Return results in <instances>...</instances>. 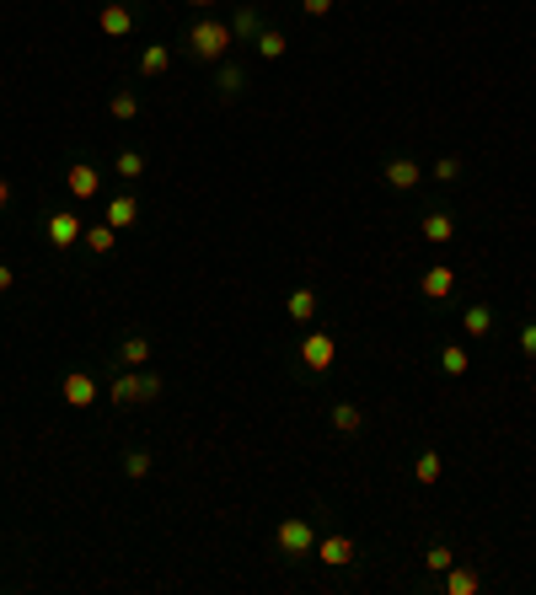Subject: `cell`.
<instances>
[{"label":"cell","mask_w":536,"mask_h":595,"mask_svg":"<svg viewBox=\"0 0 536 595\" xmlns=\"http://www.w3.org/2000/svg\"><path fill=\"white\" fill-rule=\"evenodd\" d=\"M166 70H172V48H166V43H145V48H140V75L156 81V75H166Z\"/></svg>","instance_id":"15"},{"label":"cell","mask_w":536,"mask_h":595,"mask_svg":"<svg viewBox=\"0 0 536 595\" xmlns=\"http://www.w3.org/2000/svg\"><path fill=\"white\" fill-rule=\"evenodd\" d=\"M435 177H440V183H456V177H462V161H456V156H440V161H435Z\"/></svg>","instance_id":"30"},{"label":"cell","mask_w":536,"mask_h":595,"mask_svg":"<svg viewBox=\"0 0 536 595\" xmlns=\"http://www.w3.org/2000/svg\"><path fill=\"white\" fill-rule=\"evenodd\" d=\"M440 591H446V595H478V591H483V574H478V569H467V564H451V569L440 574Z\"/></svg>","instance_id":"10"},{"label":"cell","mask_w":536,"mask_h":595,"mask_svg":"<svg viewBox=\"0 0 536 595\" xmlns=\"http://www.w3.org/2000/svg\"><path fill=\"white\" fill-rule=\"evenodd\" d=\"M419 290H424V301H446V295L456 290V274H451L446 263H435V268H424V279H419Z\"/></svg>","instance_id":"14"},{"label":"cell","mask_w":536,"mask_h":595,"mask_svg":"<svg viewBox=\"0 0 536 595\" xmlns=\"http://www.w3.org/2000/svg\"><path fill=\"white\" fill-rule=\"evenodd\" d=\"M242 86H247V70H242L236 59H220V75H215L220 102H236V97H242Z\"/></svg>","instance_id":"12"},{"label":"cell","mask_w":536,"mask_h":595,"mask_svg":"<svg viewBox=\"0 0 536 595\" xmlns=\"http://www.w3.org/2000/svg\"><path fill=\"white\" fill-rule=\"evenodd\" d=\"M440 370H446L451 381H462V376L472 370V354H467V344H440Z\"/></svg>","instance_id":"17"},{"label":"cell","mask_w":536,"mask_h":595,"mask_svg":"<svg viewBox=\"0 0 536 595\" xmlns=\"http://www.w3.org/2000/svg\"><path fill=\"white\" fill-rule=\"evenodd\" d=\"M328 419H333V429H338V435H349V440L365 429V413H360L354 403H333V413H328Z\"/></svg>","instance_id":"19"},{"label":"cell","mask_w":536,"mask_h":595,"mask_svg":"<svg viewBox=\"0 0 536 595\" xmlns=\"http://www.w3.org/2000/svg\"><path fill=\"white\" fill-rule=\"evenodd\" d=\"M97 177H102V172H97L91 161H75V166L64 172V188H70V199H97Z\"/></svg>","instance_id":"11"},{"label":"cell","mask_w":536,"mask_h":595,"mask_svg":"<svg viewBox=\"0 0 536 595\" xmlns=\"http://www.w3.org/2000/svg\"><path fill=\"white\" fill-rule=\"evenodd\" d=\"M252 48H258V59H285V48H290V38H285L279 27H263V32L252 38Z\"/></svg>","instance_id":"20"},{"label":"cell","mask_w":536,"mask_h":595,"mask_svg":"<svg viewBox=\"0 0 536 595\" xmlns=\"http://www.w3.org/2000/svg\"><path fill=\"white\" fill-rule=\"evenodd\" d=\"M317 564H328V569H344V564H354V537H344V531L322 537V542H317Z\"/></svg>","instance_id":"9"},{"label":"cell","mask_w":536,"mask_h":595,"mask_svg":"<svg viewBox=\"0 0 536 595\" xmlns=\"http://www.w3.org/2000/svg\"><path fill=\"white\" fill-rule=\"evenodd\" d=\"M113 172H118L123 183H140V177H145V156H140V150H118V156H113Z\"/></svg>","instance_id":"23"},{"label":"cell","mask_w":536,"mask_h":595,"mask_svg":"<svg viewBox=\"0 0 536 595\" xmlns=\"http://www.w3.org/2000/svg\"><path fill=\"white\" fill-rule=\"evenodd\" d=\"M0 290H11V263H0Z\"/></svg>","instance_id":"33"},{"label":"cell","mask_w":536,"mask_h":595,"mask_svg":"<svg viewBox=\"0 0 536 595\" xmlns=\"http://www.w3.org/2000/svg\"><path fill=\"white\" fill-rule=\"evenodd\" d=\"M231 43H236V32H231V21H220V16H199V21L183 32V48H188L193 59H204V64H220V59L231 54Z\"/></svg>","instance_id":"1"},{"label":"cell","mask_w":536,"mask_h":595,"mask_svg":"<svg viewBox=\"0 0 536 595\" xmlns=\"http://www.w3.org/2000/svg\"><path fill=\"white\" fill-rule=\"evenodd\" d=\"M107 113H113L118 123H134V118H140V97H134V91H113V102H107Z\"/></svg>","instance_id":"25"},{"label":"cell","mask_w":536,"mask_h":595,"mask_svg":"<svg viewBox=\"0 0 536 595\" xmlns=\"http://www.w3.org/2000/svg\"><path fill=\"white\" fill-rule=\"evenodd\" d=\"M462 333H467V338H489V333H494V311H489V306H467V311H462Z\"/></svg>","instance_id":"22"},{"label":"cell","mask_w":536,"mask_h":595,"mask_svg":"<svg viewBox=\"0 0 536 595\" xmlns=\"http://www.w3.org/2000/svg\"><path fill=\"white\" fill-rule=\"evenodd\" d=\"M333 5H338V0H301V11H306V16H328Z\"/></svg>","instance_id":"32"},{"label":"cell","mask_w":536,"mask_h":595,"mask_svg":"<svg viewBox=\"0 0 536 595\" xmlns=\"http://www.w3.org/2000/svg\"><path fill=\"white\" fill-rule=\"evenodd\" d=\"M317 290H290V301H285V311H290V322H311L317 317Z\"/></svg>","instance_id":"21"},{"label":"cell","mask_w":536,"mask_h":595,"mask_svg":"<svg viewBox=\"0 0 536 595\" xmlns=\"http://www.w3.org/2000/svg\"><path fill=\"white\" fill-rule=\"evenodd\" d=\"M451 564H456V553H451V548H446V542H430V553H424V569H430V574H435V580H440V574H446V569H451Z\"/></svg>","instance_id":"28"},{"label":"cell","mask_w":536,"mask_h":595,"mask_svg":"<svg viewBox=\"0 0 536 595\" xmlns=\"http://www.w3.org/2000/svg\"><path fill=\"white\" fill-rule=\"evenodd\" d=\"M113 231H129L134 220H140V199L134 193H118V199H107V215H102Z\"/></svg>","instance_id":"13"},{"label":"cell","mask_w":536,"mask_h":595,"mask_svg":"<svg viewBox=\"0 0 536 595\" xmlns=\"http://www.w3.org/2000/svg\"><path fill=\"white\" fill-rule=\"evenodd\" d=\"M97 27H102L107 38H129V32H134V5H129V0H107V5L97 11Z\"/></svg>","instance_id":"6"},{"label":"cell","mask_w":536,"mask_h":595,"mask_svg":"<svg viewBox=\"0 0 536 595\" xmlns=\"http://www.w3.org/2000/svg\"><path fill=\"white\" fill-rule=\"evenodd\" d=\"M381 177H387V188H397V193H408V188H419V177H424V166H419V161H408V156H392V161L381 166Z\"/></svg>","instance_id":"7"},{"label":"cell","mask_w":536,"mask_h":595,"mask_svg":"<svg viewBox=\"0 0 536 595\" xmlns=\"http://www.w3.org/2000/svg\"><path fill=\"white\" fill-rule=\"evenodd\" d=\"M5 204H11V183L0 177V209H5Z\"/></svg>","instance_id":"34"},{"label":"cell","mask_w":536,"mask_h":595,"mask_svg":"<svg viewBox=\"0 0 536 595\" xmlns=\"http://www.w3.org/2000/svg\"><path fill=\"white\" fill-rule=\"evenodd\" d=\"M413 478H419L424 489H435V483H440V451H419V462H413Z\"/></svg>","instance_id":"27"},{"label":"cell","mask_w":536,"mask_h":595,"mask_svg":"<svg viewBox=\"0 0 536 595\" xmlns=\"http://www.w3.org/2000/svg\"><path fill=\"white\" fill-rule=\"evenodd\" d=\"M43 236L54 242V252H70V247L86 236V225H81V215H70V209H54V215L43 220Z\"/></svg>","instance_id":"4"},{"label":"cell","mask_w":536,"mask_h":595,"mask_svg":"<svg viewBox=\"0 0 536 595\" xmlns=\"http://www.w3.org/2000/svg\"><path fill=\"white\" fill-rule=\"evenodd\" d=\"M188 5H199V11H209V5H215V0H188Z\"/></svg>","instance_id":"35"},{"label":"cell","mask_w":536,"mask_h":595,"mask_svg":"<svg viewBox=\"0 0 536 595\" xmlns=\"http://www.w3.org/2000/svg\"><path fill=\"white\" fill-rule=\"evenodd\" d=\"M145 360H150V338H140V333H134V338H123V344H118V365H145Z\"/></svg>","instance_id":"26"},{"label":"cell","mask_w":536,"mask_h":595,"mask_svg":"<svg viewBox=\"0 0 536 595\" xmlns=\"http://www.w3.org/2000/svg\"><path fill=\"white\" fill-rule=\"evenodd\" d=\"M59 392H64V403H70V408H91V403H97V376L70 370V376L59 381Z\"/></svg>","instance_id":"8"},{"label":"cell","mask_w":536,"mask_h":595,"mask_svg":"<svg viewBox=\"0 0 536 595\" xmlns=\"http://www.w3.org/2000/svg\"><path fill=\"white\" fill-rule=\"evenodd\" d=\"M333 360H338V344H333L328 333H306V338H301V365H306L311 376L333 370Z\"/></svg>","instance_id":"5"},{"label":"cell","mask_w":536,"mask_h":595,"mask_svg":"<svg viewBox=\"0 0 536 595\" xmlns=\"http://www.w3.org/2000/svg\"><path fill=\"white\" fill-rule=\"evenodd\" d=\"M419 231H424V242H435V247H446V242L456 236V220H451L446 209H430V215L419 220Z\"/></svg>","instance_id":"16"},{"label":"cell","mask_w":536,"mask_h":595,"mask_svg":"<svg viewBox=\"0 0 536 595\" xmlns=\"http://www.w3.org/2000/svg\"><path fill=\"white\" fill-rule=\"evenodd\" d=\"M107 397H113L118 408H134V403H156V397H161V376H156V370H145V365H123V370L113 376Z\"/></svg>","instance_id":"2"},{"label":"cell","mask_w":536,"mask_h":595,"mask_svg":"<svg viewBox=\"0 0 536 595\" xmlns=\"http://www.w3.org/2000/svg\"><path fill=\"white\" fill-rule=\"evenodd\" d=\"M123 478H134V483L150 478V456L145 451H123Z\"/></svg>","instance_id":"29"},{"label":"cell","mask_w":536,"mask_h":595,"mask_svg":"<svg viewBox=\"0 0 536 595\" xmlns=\"http://www.w3.org/2000/svg\"><path fill=\"white\" fill-rule=\"evenodd\" d=\"M231 32H236V38H247V43H252V38H258V32H263V21H258V5H242V11H236V16H231Z\"/></svg>","instance_id":"24"},{"label":"cell","mask_w":536,"mask_h":595,"mask_svg":"<svg viewBox=\"0 0 536 595\" xmlns=\"http://www.w3.org/2000/svg\"><path fill=\"white\" fill-rule=\"evenodd\" d=\"M274 548H279V558H285V564H295V558H311V553H317V531H311V521H306V515H290V521H279V531H274Z\"/></svg>","instance_id":"3"},{"label":"cell","mask_w":536,"mask_h":595,"mask_svg":"<svg viewBox=\"0 0 536 595\" xmlns=\"http://www.w3.org/2000/svg\"><path fill=\"white\" fill-rule=\"evenodd\" d=\"M81 242H86V252H91V258H102V252H113V247H118V231H113L107 220H97V225H86V236H81Z\"/></svg>","instance_id":"18"},{"label":"cell","mask_w":536,"mask_h":595,"mask_svg":"<svg viewBox=\"0 0 536 595\" xmlns=\"http://www.w3.org/2000/svg\"><path fill=\"white\" fill-rule=\"evenodd\" d=\"M521 354H526V360H536V322H526V327H521Z\"/></svg>","instance_id":"31"}]
</instances>
